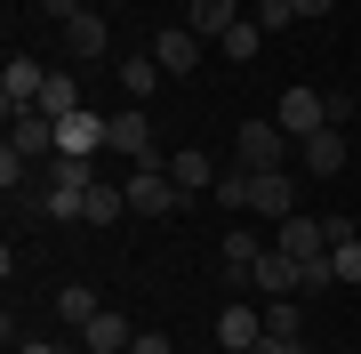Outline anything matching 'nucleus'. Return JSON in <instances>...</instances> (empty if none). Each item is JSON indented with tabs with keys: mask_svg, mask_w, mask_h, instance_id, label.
Instances as JSON below:
<instances>
[{
	"mask_svg": "<svg viewBox=\"0 0 361 354\" xmlns=\"http://www.w3.org/2000/svg\"><path fill=\"white\" fill-rule=\"evenodd\" d=\"M249 16H257L265 33H281V25H297V0H257V8H249Z\"/></svg>",
	"mask_w": 361,
	"mask_h": 354,
	"instance_id": "obj_27",
	"label": "nucleus"
},
{
	"mask_svg": "<svg viewBox=\"0 0 361 354\" xmlns=\"http://www.w3.org/2000/svg\"><path fill=\"white\" fill-rule=\"evenodd\" d=\"M185 25H193L201 40H225L233 25H241V8H233V0H193V16H185Z\"/></svg>",
	"mask_w": 361,
	"mask_h": 354,
	"instance_id": "obj_19",
	"label": "nucleus"
},
{
	"mask_svg": "<svg viewBox=\"0 0 361 354\" xmlns=\"http://www.w3.org/2000/svg\"><path fill=\"white\" fill-rule=\"evenodd\" d=\"M337 8V0H297V16H329Z\"/></svg>",
	"mask_w": 361,
	"mask_h": 354,
	"instance_id": "obj_32",
	"label": "nucleus"
},
{
	"mask_svg": "<svg viewBox=\"0 0 361 354\" xmlns=\"http://www.w3.org/2000/svg\"><path fill=\"white\" fill-rule=\"evenodd\" d=\"M8 145L49 170V161H56V121H49V113H8Z\"/></svg>",
	"mask_w": 361,
	"mask_h": 354,
	"instance_id": "obj_9",
	"label": "nucleus"
},
{
	"mask_svg": "<svg viewBox=\"0 0 361 354\" xmlns=\"http://www.w3.org/2000/svg\"><path fill=\"white\" fill-rule=\"evenodd\" d=\"M16 354H65V346H49V338H25V346H16Z\"/></svg>",
	"mask_w": 361,
	"mask_h": 354,
	"instance_id": "obj_33",
	"label": "nucleus"
},
{
	"mask_svg": "<svg viewBox=\"0 0 361 354\" xmlns=\"http://www.w3.org/2000/svg\"><path fill=\"white\" fill-rule=\"evenodd\" d=\"M217 242H225V249H217V258H225V282H257V258H265V242L249 234V225H225Z\"/></svg>",
	"mask_w": 361,
	"mask_h": 354,
	"instance_id": "obj_13",
	"label": "nucleus"
},
{
	"mask_svg": "<svg viewBox=\"0 0 361 354\" xmlns=\"http://www.w3.org/2000/svg\"><path fill=\"white\" fill-rule=\"evenodd\" d=\"M337 290V258H305V282H297V298H322Z\"/></svg>",
	"mask_w": 361,
	"mask_h": 354,
	"instance_id": "obj_26",
	"label": "nucleus"
},
{
	"mask_svg": "<svg viewBox=\"0 0 361 354\" xmlns=\"http://www.w3.org/2000/svg\"><path fill=\"white\" fill-rule=\"evenodd\" d=\"M201 49H209V40H201L193 25H169V33H153V57H161V73H169V81H185V73H193V65H201Z\"/></svg>",
	"mask_w": 361,
	"mask_h": 354,
	"instance_id": "obj_8",
	"label": "nucleus"
},
{
	"mask_svg": "<svg viewBox=\"0 0 361 354\" xmlns=\"http://www.w3.org/2000/svg\"><path fill=\"white\" fill-rule=\"evenodd\" d=\"M97 306H104V298H97V290H89V282H73V290H65V298H56V314H65L73 330H89V314H97Z\"/></svg>",
	"mask_w": 361,
	"mask_h": 354,
	"instance_id": "obj_25",
	"label": "nucleus"
},
{
	"mask_svg": "<svg viewBox=\"0 0 361 354\" xmlns=\"http://www.w3.org/2000/svg\"><path fill=\"white\" fill-rule=\"evenodd\" d=\"M273 249H289L297 266H305V258H329V225L297 210V218H281V225H273Z\"/></svg>",
	"mask_w": 361,
	"mask_h": 354,
	"instance_id": "obj_7",
	"label": "nucleus"
},
{
	"mask_svg": "<svg viewBox=\"0 0 361 354\" xmlns=\"http://www.w3.org/2000/svg\"><path fill=\"white\" fill-rule=\"evenodd\" d=\"M209 201H217V210H249V170H241V161H233V170H217Z\"/></svg>",
	"mask_w": 361,
	"mask_h": 354,
	"instance_id": "obj_23",
	"label": "nucleus"
},
{
	"mask_svg": "<svg viewBox=\"0 0 361 354\" xmlns=\"http://www.w3.org/2000/svg\"><path fill=\"white\" fill-rule=\"evenodd\" d=\"M265 330L273 338H305V306L297 298H265Z\"/></svg>",
	"mask_w": 361,
	"mask_h": 354,
	"instance_id": "obj_24",
	"label": "nucleus"
},
{
	"mask_svg": "<svg viewBox=\"0 0 361 354\" xmlns=\"http://www.w3.org/2000/svg\"><path fill=\"white\" fill-rule=\"evenodd\" d=\"M297 282H305V266H297L289 249L265 242V258H257V290H265V298H297Z\"/></svg>",
	"mask_w": 361,
	"mask_h": 354,
	"instance_id": "obj_16",
	"label": "nucleus"
},
{
	"mask_svg": "<svg viewBox=\"0 0 361 354\" xmlns=\"http://www.w3.org/2000/svg\"><path fill=\"white\" fill-rule=\"evenodd\" d=\"M65 49L80 57V65H97V57H104V49H113V25H104V16H97V8H80V16H73V25H65Z\"/></svg>",
	"mask_w": 361,
	"mask_h": 354,
	"instance_id": "obj_15",
	"label": "nucleus"
},
{
	"mask_svg": "<svg viewBox=\"0 0 361 354\" xmlns=\"http://www.w3.org/2000/svg\"><path fill=\"white\" fill-rule=\"evenodd\" d=\"M169 177H177L185 194H209V185H217V170H209V153H169Z\"/></svg>",
	"mask_w": 361,
	"mask_h": 354,
	"instance_id": "obj_22",
	"label": "nucleus"
},
{
	"mask_svg": "<svg viewBox=\"0 0 361 354\" xmlns=\"http://www.w3.org/2000/svg\"><path fill=\"white\" fill-rule=\"evenodd\" d=\"M129 218V185L113 177H89V201H80V225H121Z\"/></svg>",
	"mask_w": 361,
	"mask_h": 354,
	"instance_id": "obj_14",
	"label": "nucleus"
},
{
	"mask_svg": "<svg viewBox=\"0 0 361 354\" xmlns=\"http://www.w3.org/2000/svg\"><path fill=\"white\" fill-rule=\"evenodd\" d=\"M40 89H49V65H32V57L16 49V57H8V73H0V105H8V113H32V105H40Z\"/></svg>",
	"mask_w": 361,
	"mask_h": 354,
	"instance_id": "obj_6",
	"label": "nucleus"
},
{
	"mask_svg": "<svg viewBox=\"0 0 361 354\" xmlns=\"http://www.w3.org/2000/svg\"><path fill=\"white\" fill-rule=\"evenodd\" d=\"M104 145H113V121H104V113L80 105V113L56 121V153H65V161H89V153H104Z\"/></svg>",
	"mask_w": 361,
	"mask_h": 354,
	"instance_id": "obj_3",
	"label": "nucleus"
},
{
	"mask_svg": "<svg viewBox=\"0 0 361 354\" xmlns=\"http://www.w3.org/2000/svg\"><path fill=\"white\" fill-rule=\"evenodd\" d=\"M249 210L273 218V225L297 218V177H289V170H249Z\"/></svg>",
	"mask_w": 361,
	"mask_h": 354,
	"instance_id": "obj_5",
	"label": "nucleus"
},
{
	"mask_svg": "<svg viewBox=\"0 0 361 354\" xmlns=\"http://www.w3.org/2000/svg\"><path fill=\"white\" fill-rule=\"evenodd\" d=\"M129 354H177V346H169L161 330H137V346H129Z\"/></svg>",
	"mask_w": 361,
	"mask_h": 354,
	"instance_id": "obj_29",
	"label": "nucleus"
},
{
	"mask_svg": "<svg viewBox=\"0 0 361 354\" xmlns=\"http://www.w3.org/2000/svg\"><path fill=\"white\" fill-rule=\"evenodd\" d=\"M233 161H241V170H289V129L281 121H241Z\"/></svg>",
	"mask_w": 361,
	"mask_h": 354,
	"instance_id": "obj_2",
	"label": "nucleus"
},
{
	"mask_svg": "<svg viewBox=\"0 0 361 354\" xmlns=\"http://www.w3.org/2000/svg\"><path fill=\"white\" fill-rule=\"evenodd\" d=\"M121 185H129V210H137V218H177L185 201H193L177 177H169V161H129Z\"/></svg>",
	"mask_w": 361,
	"mask_h": 354,
	"instance_id": "obj_1",
	"label": "nucleus"
},
{
	"mask_svg": "<svg viewBox=\"0 0 361 354\" xmlns=\"http://www.w3.org/2000/svg\"><path fill=\"white\" fill-rule=\"evenodd\" d=\"M217 346L225 354H257L265 346V314H257V306H225V314H217Z\"/></svg>",
	"mask_w": 361,
	"mask_h": 354,
	"instance_id": "obj_12",
	"label": "nucleus"
},
{
	"mask_svg": "<svg viewBox=\"0 0 361 354\" xmlns=\"http://www.w3.org/2000/svg\"><path fill=\"white\" fill-rule=\"evenodd\" d=\"M32 113H49V121L80 113V81H73V73H49V89H40V105H32Z\"/></svg>",
	"mask_w": 361,
	"mask_h": 354,
	"instance_id": "obj_20",
	"label": "nucleus"
},
{
	"mask_svg": "<svg viewBox=\"0 0 361 354\" xmlns=\"http://www.w3.org/2000/svg\"><path fill=\"white\" fill-rule=\"evenodd\" d=\"M104 153H121V161H161L153 113H113V145H104Z\"/></svg>",
	"mask_w": 361,
	"mask_h": 354,
	"instance_id": "obj_11",
	"label": "nucleus"
},
{
	"mask_svg": "<svg viewBox=\"0 0 361 354\" xmlns=\"http://www.w3.org/2000/svg\"><path fill=\"white\" fill-rule=\"evenodd\" d=\"M265 40H273V33H265V25H257V16H241V25H233V33H225V40H217V49H225V57H233V65H249V57H257V49H265Z\"/></svg>",
	"mask_w": 361,
	"mask_h": 354,
	"instance_id": "obj_21",
	"label": "nucleus"
},
{
	"mask_svg": "<svg viewBox=\"0 0 361 354\" xmlns=\"http://www.w3.org/2000/svg\"><path fill=\"white\" fill-rule=\"evenodd\" d=\"M40 16H56V25H73V16H80V0H40Z\"/></svg>",
	"mask_w": 361,
	"mask_h": 354,
	"instance_id": "obj_31",
	"label": "nucleus"
},
{
	"mask_svg": "<svg viewBox=\"0 0 361 354\" xmlns=\"http://www.w3.org/2000/svg\"><path fill=\"white\" fill-rule=\"evenodd\" d=\"M161 81H169V73H161V57H153V49H145V57H121V89H129L137 105L161 89Z\"/></svg>",
	"mask_w": 361,
	"mask_h": 354,
	"instance_id": "obj_18",
	"label": "nucleus"
},
{
	"mask_svg": "<svg viewBox=\"0 0 361 354\" xmlns=\"http://www.w3.org/2000/svg\"><path fill=\"white\" fill-rule=\"evenodd\" d=\"M297 161H305V177H337L345 170V129H313V137H297Z\"/></svg>",
	"mask_w": 361,
	"mask_h": 354,
	"instance_id": "obj_10",
	"label": "nucleus"
},
{
	"mask_svg": "<svg viewBox=\"0 0 361 354\" xmlns=\"http://www.w3.org/2000/svg\"><path fill=\"white\" fill-rule=\"evenodd\" d=\"M329 258H337V282H361V234H353V242H337Z\"/></svg>",
	"mask_w": 361,
	"mask_h": 354,
	"instance_id": "obj_28",
	"label": "nucleus"
},
{
	"mask_svg": "<svg viewBox=\"0 0 361 354\" xmlns=\"http://www.w3.org/2000/svg\"><path fill=\"white\" fill-rule=\"evenodd\" d=\"M257 354H313V346H305V338H273V330H265V346H257Z\"/></svg>",
	"mask_w": 361,
	"mask_h": 354,
	"instance_id": "obj_30",
	"label": "nucleus"
},
{
	"mask_svg": "<svg viewBox=\"0 0 361 354\" xmlns=\"http://www.w3.org/2000/svg\"><path fill=\"white\" fill-rule=\"evenodd\" d=\"M80 346H89V354H129V346H137V330L121 322L113 306H97V314H89V330H80Z\"/></svg>",
	"mask_w": 361,
	"mask_h": 354,
	"instance_id": "obj_17",
	"label": "nucleus"
},
{
	"mask_svg": "<svg viewBox=\"0 0 361 354\" xmlns=\"http://www.w3.org/2000/svg\"><path fill=\"white\" fill-rule=\"evenodd\" d=\"M273 121H281L289 137H313V129H329V97L297 81V89H281V105H273Z\"/></svg>",
	"mask_w": 361,
	"mask_h": 354,
	"instance_id": "obj_4",
	"label": "nucleus"
}]
</instances>
